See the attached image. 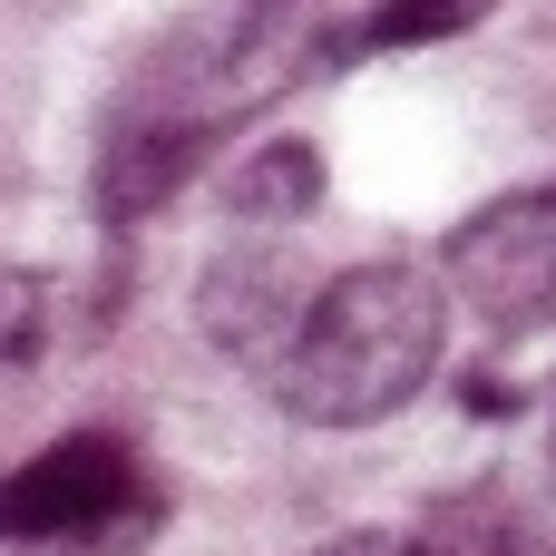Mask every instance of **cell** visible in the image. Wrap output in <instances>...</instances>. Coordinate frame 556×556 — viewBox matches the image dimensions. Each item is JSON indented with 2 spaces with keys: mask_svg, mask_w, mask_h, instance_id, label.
Instances as JSON below:
<instances>
[{
  "mask_svg": "<svg viewBox=\"0 0 556 556\" xmlns=\"http://www.w3.org/2000/svg\"><path fill=\"white\" fill-rule=\"evenodd\" d=\"M440 332H450V293L420 264H352L313 293L303 332L274 362V391L313 430H371L430 391Z\"/></svg>",
  "mask_w": 556,
  "mask_h": 556,
  "instance_id": "cell-1",
  "label": "cell"
},
{
  "mask_svg": "<svg viewBox=\"0 0 556 556\" xmlns=\"http://www.w3.org/2000/svg\"><path fill=\"white\" fill-rule=\"evenodd\" d=\"M195 313H205V332H215L225 352L283 362V342L303 332V313H313V303L293 293V254H283V244H235V254H215V264H205Z\"/></svg>",
  "mask_w": 556,
  "mask_h": 556,
  "instance_id": "cell-5",
  "label": "cell"
},
{
  "mask_svg": "<svg viewBox=\"0 0 556 556\" xmlns=\"http://www.w3.org/2000/svg\"><path fill=\"white\" fill-rule=\"evenodd\" d=\"M450 293L489 332H547L556 323V186L508 195L450 235Z\"/></svg>",
  "mask_w": 556,
  "mask_h": 556,
  "instance_id": "cell-4",
  "label": "cell"
},
{
  "mask_svg": "<svg viewBox=\"0 0 556 556\" xmlns=\"http://www.w3.org/2000/svg\"><path fill=\"white\" fill-rule=\"evenodd\" d=\"M225 205H235L244 225H293V215H313V205H323V147H313V137L254 147V156L225 176Z\"/></svg>",
  "mask_w": 556,
  "mask_h": 556,
  "instance_id": "cell-6",
  "label": "cell"
},
{
  "mask_svg": "<svg viewBox=\"0 0 556 556\" xmlns=\"http://www.w3.org/2000/svg\"><path fill=\"white\" fill-rule=\"evenodd\" d=\"M498 0H381V10H362L352 29H332L323 39V59H371V49H430V39H459V29H479Z\"/></svg>",
  "mask_w": 556,
  "mask_h": 556,
  "instance_id": "cell-7",
  "label": "cell"
},
{
  "mask_svg": "<svg viewBox=\"0 0 556 556\" xmlns=\"http://www.w3.org/2000/svg\"><path fill=\"white\" fill-rule=\"evenodd\" d=\"M313 0H225L205 20H186L176 39H156L117 98V117L176 127L195 147H215L235 117L274 108L303 68H313Z\"/></svg>",
  "mask_w": 556,
  "mask_h": 556,
  "instance_id": "cell-2",
  "label": "cell"
},
{
  "mask_svg": "<svg viewBox=\"0 0 556 556\" xmlns=\"http://www.w3.org/2000/svg\"><path fill=\"white\" fill-rule=\"evenodd\" d=\"M156 528V479L117 430H68L0 479V547H127Z\"/></svg>",
  "mask_w": 556,
  "mask_h": 556,
  "instance_id": "cell-3",
  "label": "cell"
},
{
  "mask_svg": "<svg viewBox=\"0 0 556 556\" xmlns=\"http://www.w3.org/2000/svg\"><path fill=\"white\" fill-rule=\"evenodd\" d=\"M49 283L29 274V264H0V362H29L39 342H49Z\"/></svg>",
  "mask_w": 556,
  "mask_h": 556,
  "instance_id": "cell-8",
  "label": "cell"
}]
</instances>
